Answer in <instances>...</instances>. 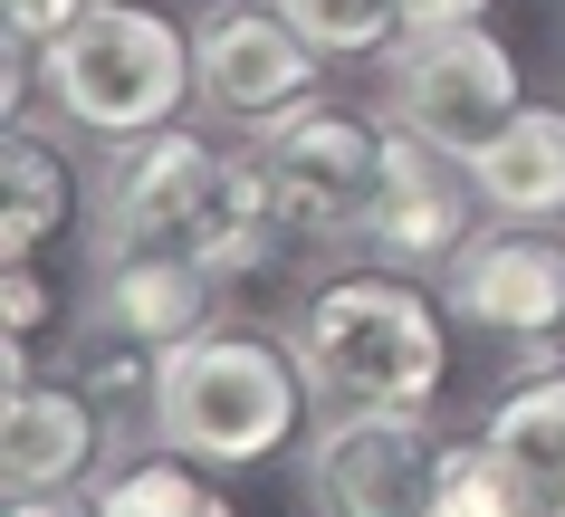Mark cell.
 Returning a JSON list of instances; mask_svg holds the SVG:
<instances>
[{
	"mask_svg": "<svg viewBox=\"0 0 565 517\" xmlns=\"http://www.w3.org/2000/svg\"><path fill=\"white\" fill-rule=\"evenodd\" d=\"M96 10H116V0H10V49H58Z\"/></svg>",
	"mask_w": 565,
	"mask_h": 517,
	"instance_id": "d6986e66",
	"label": "cell"
},
{
	"mask_svg": "<svg viewBox=\"0 0 565 517\" xmlns=\"http://www.w3.org/2000/svg\"><path fill=\"white\" fill-rule=\"evenodd\" d=\"M422 517H508V498H499V470H489V451H479V431H470V441H441Z\"/></svg>",
	"mask_w": 565,
	"mask_h": 517,
	"instance_id": "ac0fdd59",
	"label": "cell"
},
{
	"mask_svg": "<svg viewBox=\"0 0 565 517\" xmlns=\"http://www.w3.org/2000/svg\"><path fill=\"white\" fill-rule=\"evenodd\" d=\"M67 212H77V192H67V153L49 144L39 125L10 116V144H0V249H10V259L49 249L67 230Z\"/></svg>",
	"mask_w": 565,
	"mask_h": 517,
	"instance_id": "9a60e30c",
	"label": "cell"
},
{
	"mask_svg": "<svg viewBox=\"0 0 565 517\" xmlns=\"http://www.w3.org/2000/svg\"><path fill=\"white\" fill-rule=\"evenodd\" d=\"M470 183L489 220L565 230V106H518V116L470 153Z\"/></svg>",
	"mask_w": 565,
	"mask_h": 517,
	"instance_id": "5bb4252c",
	"label": "cell"
},
{
	"mask_svg": "<svg viewBox=\"0 0 565 517\" xmlns=\"http://www.w3.org/2000/svg\"><path fill=\"white\" fill-rule=\"evenodd\" d=\"M0 470H10V498H39V488H77L96 470V402L77 384H30L10 374V412H0Z\"/></svg>",
	"mask_w": 565,
	"mask_h": 517,
	"instance_id": "4fadbf2b",
	"label": "cell"
},
{
	"mask_svg": "<svg viewBox=\"0 0 565 517\" xmlns=\"http://www.w3.org/2000/svg\"><path fill=\"white\" fill-rule=\"evenodd\" d=\"M441 306L479 335H556L565 326V240L527 230V220H489L450 249Z\"/></svg>",
	"mask_w": 565,
	"mask_h": 517,
	"instance_id": "30bf717a",
	"label": "cell"
},
{
	"mask_svg": "<svg viewBox=\"0 0 565 517\" xmlns=\"http://www.w3.org/2000/svg\"><path fill=\"white\" fill-rule=\"evenodd\" d=\"M450 306L422 288L413 269H345L327 278L317 298L298 306V326H288V355H298L307 394L327 402V412H364V402H384V412H431L450 384Z\"/></svg>",
	"mask_w": 565,
	"mask_h": 517,
	"instance_id": "7a4b0ae2",
	"label": "cell"
},
{
	"mask_svg": "<svg viewBox=\"0 0 565 517\" xmlns=\"http://www.w3.org/2000/svg\"><path fill=\"white\" fill-rule=\"evenodd\" d=\"M479 230V183L470 163H450L441 144H422V134H403L393 125L384 144V183H374V212H364L355 240L384 259V269H450V249Z\"/></svg>",
	"mask_w": 565,
	"mask_h": 517,
	"instance_id": "9c48e42d",
	"label": "cell"
},
{
	"mask_svg": "<svg viewBox=\"0 0 565 517\" xmlns=\"http://www.w3.org/2000/svg\"><path fill=\"white\" fill-rule=\"evenodd\" d=\"M431 460H441V441L422 431V412L364 402V412H327L298 441V480L317 517H422Z\"/></svg>",
	"mask_w": 565,
	"mask_h": 517,
	"instance_id": "ba28073f",
	"label": "cell"
},
{
	"mask_svg": "<svg viewBox=\"0 0 565 517\" xmlns=\"http://www.w3.org/2000/svg\"><path fill=\"white\" fill-rule=\"evenodd\" d=\"M10 517H96V508H77L67 488H39V498H10Z\"/></svg>",
	"mask_w": 565,
	"mask_h": 517,
	"instance_id": "7402d4cb",
	"label": "cell"
},
{
	"mask_svg": "<svg viewBox=\"0 0 565 517\" xmlns=\"http://www.w3.org/2000/svg\"><path fill=\"white\" fill-rule=\"evenodd\" d=\"M221 288H231V278H211L192 249H96V298L87 306H96V335H106V345L163 365L173 345L211 335Z\"/></svg>",
	"mask_w": 565,
	"mask_h": 517,
	"instance_id": "8fae6325",
	"label": "cell"
},
{
	"mask_svg": "<svg viewBox=\"0 0 565 517\" xmlns=\"http://www.w3.org/2000/svg\"><path fill=\"white\" fill-rule=\"evenodd\" d=\"M0 306H10V345H30L49 316H58V298H49V278H30V259H10V278H0Z\"/></svg>",
	"mask_w": 565,
	"mask_h": 517,
	"instance_id": "ffe728a7",
	"label": "cell"
},
{
	"mask_svg": "<svg viewBox=\"0 0 565 517\" xmlns=\"http://www.w3.org/2000/svg\"><path fill=\"white\" fill-rule=\"evenodd\" d=\"M317 58H384L403 39V0H278Z\"/></svg>",
	"mask_w": 565,
	"mask_h": 517,
	"instance_id": "e0dca14e",
	"label": "cell"
},
{
	"mask_svg": "<svg viewBox=\"0 0 565 517\" xmlns=\"http://www.w3.org/2000/svg\"><path fill=\"white\" fill-rule=\"evenodd\" d=\"M39 87L77 134L96 144H145L182 116V96H202L192 77V39L163 10H96L87 30H67L58 49H39Z\"/></svg>",
	"mask_w": 565,
	"mask_h": 517,
	"instance_id": "277c9868",
	"label": "cell"
},
{
	"mask_svg": "<svg viewBox=\"0 0 565 517\" xmlns=\"http://www.w3.org/2000/svg\"><path fill=\"white\" fill-rule=\"evenodd\" d=\"M479 10H489V0H403V30H460Z\"/></svg>",
	"mask_w": 565,
	"mask_h": 517,
	"instance_id": "44dd1931",
	"label": "cell"
},
{
	"mask_svg": "<svg viewBox=\"0 0 565 517\" xmlns=\"http://www.w3.org/2000/svg\"><path fill=\"white\" fill-rule=\"evenodd\" d=\"M317 49L298 39V20L278 0H211L202 30H192V77H202V106L239 134H268L278 116L317 106Z\"/></svg>",
	"mask_w": 565,
	"mask_h": 517,
	"instance_id": "52a82bcc",
	"label": "cell"
},
{
	"mask_svg": "<svg viewBox=\"0 0 565 517\" xmlns=\"http://www.w3.org/2000/svg\"><path fill=\"white\" fill-rule=\"evenodd\" d=\"M479 451L499 470L508 517H565V365L508 384L489 431H479Z\"/></svg>",
	"mask_w": 565,
	"mask_h": 517,
	"instance_id": "7c38bea8",
	"label": "cell"
},
{
	"mask_svg": "<svg viewBox=\"0 0 565 517\" xmlns=\"http://www.w3.org/2000/svg\"><path fill=\"white\" fill-rule=\"evenodd\" d=\"M87 508H96V517H239L231 498L202 480V460L163 451V441H153L145 460H116V470L96 480Z\"/></svg>",
	"mask_w": 565,
	"mask_h": 517,
	"instance_id": "2e32d148",
	"label": "cell"
},
{
	"mask_svg": "<svg viewBox=\"0 0 565 517\" xmlns=\"http://www.w3.org/2000/svg\"><path fill=\"white\" fill-rule=\"evenodd\" d=\"M307 402L317 394H307L288 345L211 326V335H192V345H173L153 365L145 422H153L163 451L202 460V470H259V460H278L307 431Z\"/></svg>",
	"mask_w": 565,
	"mask_h": 517,
	"instance_id": "3957f363",
	"label": "cell"
},
{
	"mask_svg": "<svg viewBox=\"0 0 565 517\" xmlns=\"http://www.w3.org/2000/svg\"><path fill=\"white\" fill-rule=\"evenodd\" d=\"M518 106H527L518 96V58L479 20H460V30H403L384 49V125L441 144L450 163H470Z\"/></svg>",
	"mask_w": 565,
	"mask_h": 517,
	"instance_id": "5b68a950",
	"label": "cell"
},
{
	"mask_svg": "<svg viewBox=\"0 0 565 517\" xmlns=\"http://www.w3.org/2000/svg\"><path fill=\"white\" fill-rule=\"evenodd\" d=\"M288 240L259 192L249 153H221L192 125H163L145 144H125L96 202V249H192L211 278H249L268 249Z\"/></svg>",
	"mask_w": 565,
	"mask_h": 517,
	"instance_id": "6da1fadb",
	"label": "cell"
},
{
	"mask_svg": "<svg viewBox=\"0 0 565 517\" xmlns=\"http://www.w3.org/2000/svg\"><path fill=\"white\" fill-rule=\"evenodd\" d=\"M384 144H393V125H364V116H345V106H298V116H278L259 144H249L278 230H288V240H355L364 212H374V183H384Z\"/></svg>",
	"mask_w": 565,
	"mask_h": 517,
	"instance_id": "8992f818",
	"label": "cell"
}]
</instances>
